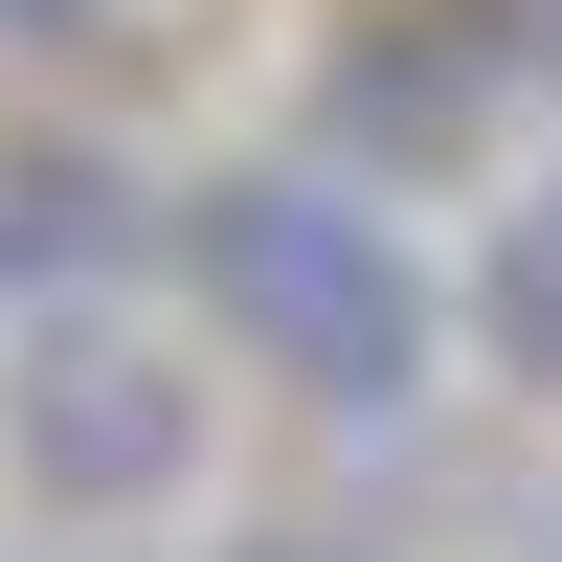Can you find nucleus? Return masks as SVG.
Wrapping results in <instances>:
<instances>
[{
	"label": "nucleus",
	"mask_w": 562,
	"mask_h": 562,
	"mask_svg": "<svg viewBox=\"0 0 562 562\" xmlns=\"http://www.w3.org/2000/svg\"><path fill=\"white\" fill-rule=\"evenodd\" d=\"M473 338L562 405V180H518V203H495V248H473Z\"/></svg>",
	"instance_id": "obj_5"
},
{
	"label": "nucleus",
	"mask_w": 562,
	"mask_h": 562,
	"mask_svg": "<svg viewBox=\"0 0 562 562\" xmlns=\"http://www.w3.org/2000/svg\"><path fill=\"white\" fill-rule=\"evenodd\" d=\"M518 90H540V23L518 0H428V23H360L338 68H315V158L338 180H383V203H428V180H473L495 135H518Z\"/></svg>",
	"instance_id": "obj_3"
},
{
	"label": "nucleus",
	"mask_w": 562,
	"mask_h": 562,
	"mask_svg": "<svg viewBox=\"0 0 562 562\" xmlns=\"http://www.w3.org/2000/svg\"><path fill=\"white\" fill-rule=\"evenodd\" d=\"M135 0H0V45H113Z\"/></svg>",
	"instance_id": "obj_6"
},
{
	"label": "nucleus",
	"mask_w": 562,
	"mask_h": 562,
	"mask_svg": "<svg viewBox=\"0 0 562 562\" xmlns=\"http://www.w3.org/2000/svg\"><path fill=\"white\" fill-rule=\"evenodd\" d=\"M180 270H203V315L248 338V383H293L315 428H405L428 360H450V293H428V248H405V203L338 180V158L203 180V203H180Z\"/></svg>",
	"instance_id": "obj_1"
},
{
	"label": "nucleus",
	"mask_w": 562,
	"mask_h": 562,
	"mask_svg": "<svg viewBox=\"0 0 562 562\" xmlns=\"http://www.w3.org/2000/svg\"><path fill=\"white\" fill-rule=\"evenodd\" d=\"M0 473L45 518H158L203 473V360L113 293H23V360H0Z\"/></svg>",
	"instance_id": "obj_2"
},
{
	"label": "nucleus",
	"mask_w": 562,
	"mask_h": 562,
	"mask_svg": "<svg viewBox=\"0 0 562 562\" xmlns=\"http://www.w3.org/2000/svg\"><path fill=\"white\" fill-rule=\"evenodd\" d=\"M518 23H540V90H562V0H518Z\"/></svg>",
	"instance_id": "obj_8"
},
{
	"label": "nucleus",
	"mask_w": 562,
	"mask_h": 562,
	"mask_svg": "<svg viewBox=\"0 0 562 562\" xmlns=\"http://www.w3.org/2000/svg\"><path fill=\"white\" fill-rule=\"evenodd\" d=\"M135 248V180L113 158H0V293H90Z\"/></svg>",
	"instance_id": "obj_4"
},
{
	"label": "nucleus",
	"mask_w": 562,
	"mask_h": 562,
	"mask_svg": "<svg viewBox=\"0 0 562 562\" xmlns=\"http://www.w3.org/2000/svg\"><path fill=\"white\" fill-rule=\"evenodd\" d=\"M248 562H383V540H248Z\"/></svg>",
	"instance_id": "obj_7"
}]
</instances>
